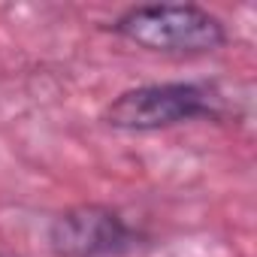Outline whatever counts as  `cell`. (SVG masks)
<instances>
[{
	"label": "cell",
	"instance_id": "4",
	"mask_svg": "<svg viewBox=\"0 0 257 257\" xmlns=\"http://www.w3.org/2000/svg\"><path fill=\"white\" fill-rule=\"evenodd\" d=\"M0 257H19V254H13V251H0Z\"/></svg>",
	"mask_w": 257,
	"mask_h": 257
},
{
	"label": "cell",
	"instance_id": "1",
	"mask_svg": "<svg viewBox=\"0 0 257 257\" xmlns=\"http://www.w3.org/2000/svg\"><path fill=\"white\" fill-rule=\"evenodd\" d=\"M227 94L209 79H176V82H146L127 88L106 103L100 121L118 134H158L179 124L227 118Z\"/></svg>",
	"mask_w": 257,
	"mask_h": 257
},
{
	"label": "cell",
	"instance_id": "2",
	"mask_svg": "<svg viewBox=\"0 0 257 257\" xmlns=\"http://www.w3.org/2000/svg\"><path fill=\"white\" fill-rule=\"evenodd\" d=\"M106 28L131 46L164 58H203L230 43L224 19L200 4H137L121 10Z\"/></svg>",
	"mask_w": 257,
	"mask_h": 257
},
{
	"label": "cell",
	"instance_id": "3",
	"mask_svg": "<svg viewBox=\"0 0 257 257\" xmlns=\"http://www.w3.org/2000/svg\"><path fill=\"white\" fill-rule=\"evenodd\" d=\"M152 233L106 203H76L52 215L46 245L52 257H131L152 245Z\"/></svg>",
	"mask_w": 257,
	"mask_h": 257
}]
</instances>
